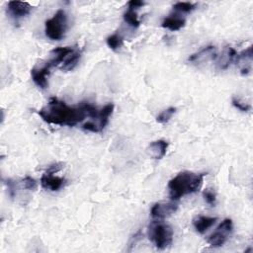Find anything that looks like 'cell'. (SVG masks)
I'll list each match as a JSON object with an SVG mask.
<instances>
[{
  "label": "cell",
  "instance_id": "25",
  "mask_svg": "<svg viewBox=\"0 0 253 253\" xmlns=\"http://www.w3.org/2000/svg\"><path fill=\"white\" fill-rule=\"evenodd\" d=\"M231 103H232V105H233L237 110H239V111H241V112H244V113L249 112L250 109H251V106H250L249 104H246V103L241 102V101H240L238 98H236V97H233V98H232Z\"/></svg>",
  "mask_w": 253,
  "mask_h": 253
},
{
  "label": "cell",
  "instance_id": "13",
  "mask_svg": "<svg viewBox=\"0 0 253 253\" xmlns=\"http://www.w3.org/2000/svg\"><path fill=\"white\" fill-rule=\"evenodd\" d=\"M237 56V51L230 45L223 47L221 53L216 57V64L220 70L227 69L232 62L235 61Z\"/></svg>",
  "mask_w": 253,
  "mask_h": 253
},
{
  "label": "cell",
  "instance_id": "5",
  "mask_svg": "<svg viewBox=\"0 0 253 253\" xmlns=\"http://www.w3.org/2000/svg\"><path fill=\"white\" fill-rule=\"evenodd\" d=\"M114 104L109 103L105 105L101 110H99L98 116L91 121H88L82 125V128L84 130L90 131V132H100L102 131L105 126L109 123V118L112 116L114 112Z\"/></svg>",
  "mask_w": 253,
  "mask_h": 253
},
{
  "label": "cell",
  "instance_id": "18",
  "mask_svg": "<svg viewBox=\"0 0 253 253\" xmlns=\"http://www.w3.org/2000/svg\"><path fill=\"white\" fill-rule=\"evenodd\" d=\"M80 57H81V51L76 48H73V50L68 54V56L66 57V59L64 60V62L62 63V65L59 68L61 70H65V71L74 69L79 62Z\"/></svg>",
  "mask_w": 253,
  "mask_h": 253
},
{
  "label": "cell",
  "instance_id": "27",
  "mask_svg": "<svg viewBox=\"0 0 253 253\" xmlns=\"http://www.w3.org/2000/svg\"><path fill=\"white\" fill-rule=\"evenodd\" d=\"M144 5V2L143 1H140V0H130L128 3H127V6L128 8H131V9H139L140 7H142Z\"/></svg>",
  "mask_w": 253,
  "mask_h": 253
},
{
  "label": "cell",
  "instance_id": "15",
  "mask_svg": "<svg viewBox=\"0 0 253 253\" xmlns=\"http://www.w3.org/2000/svg\"><path fill=\"white\" fill-rule=\"evenodd\" d=\"M168 145L169 143L166 140L163 139H158V140H154L152 142L149 143V145L147 146V154L152 158V159H162L168 149Z\"/></svg>",
  "mask_w": 253,
  "mask_h": 253
},
{
  "label": "cell",
  "instance_id": "1",
  "mask_svg": "<svg viewBox=\"0 0 253 253\" xmlns=\"http://www.w3.org/2000/svg\"><path fill=\"white\" fill-rule=\"evenodd\" d=\"M99 110L88 102H82L77 106H69L57 98H50L47 104L39 112V116L47 124L56 126H74L82 123L87 117L94 120Z\"/></svg>",
  "mask_w": 253,
  "mask_h": 253
},
{
  "label": "cell",
  "instance_id": "11",
  "mask_svg": "<svg viewBox=\"0 0 253 253\" xmlns=\"http://www.w3.org/2000/svg\"><path fill=\"white\" fill-rule=\"evenodd\" d=\"M32 9L33 7L27 2L9 1L7 4L8 13L15 19H20L28 16L31 13Z\"/></svg>",
  "mask_w": 253,
  "mask_h": 253
},
{
  "label": "cell",
  "instance_id": "7",
  "mask_svg": "<svg viewBox=\"0 0 253 253\" xmlns=\"http://www.w3.org/2000/svg\"><path fill=\"white\" fill-rule=\"evenodd\" d=\"M51 67L48 65V63L45 61L42 66H35L31 69V76L34 83L42 88L45 89L48 86V75L50 73Z\"/></svg>",
  "mask_w": 253,
  "mask_h": 253
},
{
  "label": "cell",
  "instance_id": "17",
  "mask_svg": "<svg viewBox=\"0 0 253 253\" xmlns=\"http://www.w3.org/2000/svg\"><path fill=\"white\" fill-rule=\"evenodd\" d=\"M186 25V20L185 18H182V17H179V16H169V17H166L162 23H161V27L164 28V29H167L169 31H172V32H176V31H179L181 30L182 28H184Z\"/></svg>",
  "mask_w": 253,
  "mask_h": 253
},
{
  "label": "cell",
  "instance_id": "14",
  "mask_svg": "<svg viewBox=\"0 0 253 253\" xmlns=\"http://www.w3.org/2000/svg\"><path fill=\"white\" fill-rule=\"evenodd\" d=\"M235 62L237 63L242 75H247L251 71L252 63V46H248L246 49L237 53Z\"/></svg>",
  "mask_w": 253,
  "mask_h": 253
},
{
  "label": "cell",
  "instance_id": "20",
  "mask_svg": "<svg viewBox=\"0 0 253 253\" xmlns=\"http://www.w3.org/2000/svg\"><path fill=\"white\" fill-rule=\"evenodd\" d=\"M106 42L112 50L116 51L122 47L124 43V38L119 34H113L106 39Z\"/></svg>",
  "mask_w": 253,
  "mask_h": 253
},
{
  "label": "cell",
  "instance_id": "24",
  "mask_svg": "<svg viewBox=\"0 0 253 253\" xmlns=\"http://www.w3.org/2000/svg\"><path fill=\"white\" fill-rule=\"evenodd\" d=\"M22 184H23V187L26 189V190H29V191H34L37 189V181L32 178L31 176H26L22 179Z\"/></svg>",
  "mask_w": 253,
  "mask_h": 253
},
{
  "label": "cell",
  "instance_id": "9",
  "mask_svg": "<svg viewBox=\"0 0 253 253\" xmlns=\"http://www.w3.org/2000/svg\"><path fill=\"white\" fill-rule=\"evenodd\" d=\"M178 209L173 203H156L150 209V215L156 219H163L172 215Z\"/></svg>",
  "mask_w": 253,
  "mask_h": 253
},
{
  "label": "cell",
  "instance_id": "19",
  "mask_svg": "<svg viewBox=\"0 0 253 253\" xmlns=\"http://www.w3.org/2000/svg\"><path fill=\"white\" fill-rule=\"evenodd\" d=\"M124 20L128 26H130L132 28H138L139 25H140V21L138 19V16H137V13H136L135 9L128 8L124 13Z\"/></svg>",
  "mask_w": 253,
  "mask_h": 253
},
{
  "label": "cell",
  "instance_id": "6",
  "mask_svg": "<svg viewBox=\"0 0 253 253\" xmlns=\"http://www.w3.org/2000/svg\"><path fill=\"white\" fill-rule=\"evenodd\" d=\"M233 231V222L230 218H224L216 229L208 238V243L211 247L222 246Z\"/></svg>",
  "mask_w": 253,
  "mask_h": 253
},
{
  "label": "cell",
  "instance_id": "23",
  "mask_svg": "<svg viewBox=\"0 0 253 253\" xmlns=\"http://www.w3.org/2000/svg\"><path fill=\"white\" fill-rule=\"evenodd\" d=\"M203 198L206 201L207 204H209L211 207H214L216 203V196L211 189H206L203 192Z\"/></svg>",
  "mask_w": 253,
  "mask_h": 253
},
{
  "label": "cell",
  "instance_id": "12",
  "mask_svg": "<svg viewBox=\"0 0 253 253\" xmlns=\"http://www.w3.org/2000/svg\"><path fill=\"white\" fill-rule=\"evenodd\" d=\"M217 57L216 48L213 45H208L200 49L199 51L191 54L188 58V61L193 63L205 62L208 60H215Z\"/></svg>",
  "mask_w": 253,
  "mask_h": 253
},
{
  "label": "cell",
  "instance_id": "3",
  "mask_svg": "<svg viewBox=\"0 0 253 253\" xmlns=\"http://www.w3.org/2000/svg\"><path fill=\"white\" fill-rule=\"evenodd\" d=\"M173 234L172 227L162 221H153L148 227V238L159 250L172 244Z\"/></svg>",
  "mask_w": 253,
  "mask_h": 253
},
{
  "label": "cell",
  "instance_id": "10",
  "mask_svg": "<svg viewBox=\"0 0 253 253\" xmlns=\"http://www.w3.org/2000/svg\"><path fill=\"white\" fill-rule=\"evenodd\" d=\"M73 50V47L70 46H59L52 49L49 53V58L47 59L48 65L52 67H60L68 54Z\"/></svg>",
  "mask_w": 253,
  "mask_h": 253
},
{
  "label": "cell",
  "instance_id": "26",
  "mask_svg": "<svg viewBox=\"0 0 253 253\" xmlns=\"http://www.w3.org/2000/svg\"><path fill=\"white\" fill-rule=\"evenodd\" d=\"M5 184H6V186H7L8 194H9L10 198H11V199H14V198L16 197V192H17V187H16L15 182H14L12 179L8 178V179L6 180V182H5Z\"/></svg>",
  "mask_w": 253,
  "mask_h": 253
},
{
  "label": "cell",
  "instance_id": "22",
  "mask_svg": "<svg viewBox=\"0 0 253 253\" xmlns=\"http://www.w3.org/2000/svg\"><path fill=\"white\" fill-rule=\"evenodd\" d=\"M197 7V4L191 2H177L173 5V9L180 13H191Z\"/></svg>",
  "mask_w": 253,
  "mask_h": 253
},
{
  "label": "cell",
  "instance_id": "16",
  "mask_svg": "<svg viewBox=\"0 0 253 253\" xmlns=\"http://www.w3.org/2000/svg\"><path fill=\"white\" fill-rule=\"evenodd\" d=\"M216 220H217L216 217H211V216H206V215H197L193 219V225L197 232L203 234L209 228H211L215 223Z\"/></svg>",
  "mask_w": 253,
  "mask_h": 253
},
{
  "label": "cell",
  "instance_id": "8",
  "mask_svg": "<svg viewBox=\"0 0 253 253\" xmlns=\"http://www.w3.org/2000/svg\"><path fill=\"white\" fill-rule=\"evenodd\" d=\"M55 173L45 171L42 177H41V185L43 189L49 190L52 192L60 190L66 183V180L64 178L58 177L54 175Z\"/></svg>",
  "mask_w": 253,
  "mask_h": 253
},
{
  "label": "cell",
  "instance_id": "21",
  "mask_svg": "<svg viewBox=\"0 0 253 253\" xmlns=\"http://www.w3.org/2000/svg\"><path fill=\"white\" fill-rule=\"evenodd\" d=\"M176 113V108L175 107H169L166 110H163L157 117H156V122L159 124H166L168 123L173 115Z\"/></svg>",
  "mask_w": 253,
  "mask_h": 253
},
{
  "label": "cell",
  "instance_id": "2",
  "mask_svg": "<svg viewBox=\"0 0 253 253\" xmlns=\"http://www.w3.org/2000/svg\"><path fill=\"white\" fill-rule=\"evenodd\" d=\"M205 173L183 171L173 177L168 183L169 197L176 201L187 195L196 193L203 185Z\"/></svg>",
  "mask_w": 253,
  "mask_h": 253
},
{
  "label": "cell",
  "instance_id": "4",
  "mask_svg": "<svg viewBox=\"0 0 253 253\" xmlns=\"http://www.w3.org/2000/svg\"><path fill=\"white\" fill-rule=\"evenodd\" d=\"M67 30V15L64 10L59 9L44 24L45 36L52 41H60Z\"/></svg>",
  "mask_w": 253,
  "mask_h": 253
}]
</instances>
